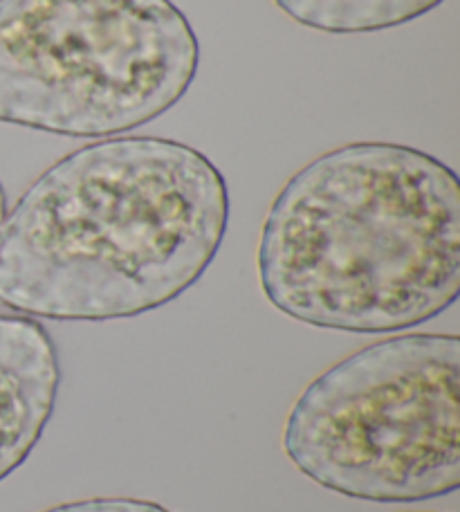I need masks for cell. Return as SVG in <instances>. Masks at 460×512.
I'll list each match as a JSON object with an SVG mask.
<instances>
[{"label": "cell", "mask_w": 460, "mask_h": 512, "mask_svg": "<svg viewBox=\"0 0 460 512\" xmlns=\"http://www.w3.org/2000/svg\"><path fill=\"white\" fill-rule=\"evenodd\" d=\"M227 225V180L193 146L164 137L81 146L0 225V304L57 322L146 315L196 286Z\"/></svg>", "instance_id": "1"}, {"label": "cell", "mask_w": 460, "mask_h": 512, "mask_svg": "<svg viewBox=\"0 0 460 512\" xmlns=\"http://www.w3.org/2000/svg\"><path fill=\"white\" fill-rule=\"evenodd\" d=\"M256 268L294 322L398 333L460 295V182L434 155L391 142L339 146L285 182Z\"/></svg>", "instance_id": "2"}, {"label": "cell", "mask_w": 460, "mask_h": 512, "mask_svg": "<svg viewBox=\"0 0 460 512\" xmlns=\"http://www.w3.org/2000/svg\"><path fill=\"white\" fill-rule=\"evenodd\" d=\"M200 43L171 0H0V122L128 133L189 93Z\"/></svg>", "instance_id": "3"}, {"label": "cell", "mask_w": 460, "mask_h": 512, "mask_svg": "<svg viewBox=\"0 0 460 512\" xmlns=\"http://www.w3.org/2000/svg\"><path fill=\"white\" fill-rule=\"evenodd\" d=\"M283 452L337 495L409 504L460 486V340L400 335L312 380L290 409Z\"/></svg>", "instance_id": "4"}, {"label": "cell", "mask_w": 460, "mask_h": 512, "mask_svg": "<svg viewBox=\"0 0 460 512\" xmlns=\"http://www.w3.org/2000/svg\"><path fill=\"white\" fill-rule=\"evenodd\" d=\"M61 362L41 322L0 315V481L30 459L57 407Z\"/></svg>", "instance_id": "5"}, {"label": "cell", "mask_w": 460, "mask_h": 512, "mask_svg": "<svg viewBox=\"0 0 460 512\" xmlns=\"http://www.w3.org/2000/svg\"><path fill=\"white\" fill-rule=\"evenodd\" d=\"M290 21L324 34H371L434 12L445 0H272Z\"/></svg>", "instance_id": "6"}, {"label": "cell", "mask_w": 460, "mask_h": 512, "mask_svg": "<svg viewBox=\"0 0 460 512\" xmlns=\"http://www.w3.org/2000/svg\"><path fill=\"white\" fill-rule=\"evenodd\" d=\"M41 512H173L155 501L133 497H95L84 501H70Z\"/></svg>", "instance_id": "7"}, {"label": "cell", "mask_w": 460, "mask_h": 512, "mask_svg": "<svg viewBox=\"0 0 460 512\" xmlns=\"http://www.w3.org/2000/svg\"><path fill=\"white\" fill-rule=\"evenodd\" d=\"M7 216V196H5V189H3V182H0V225H3Z\"/></svg>", "instance_id": "8"}]
</instances>
